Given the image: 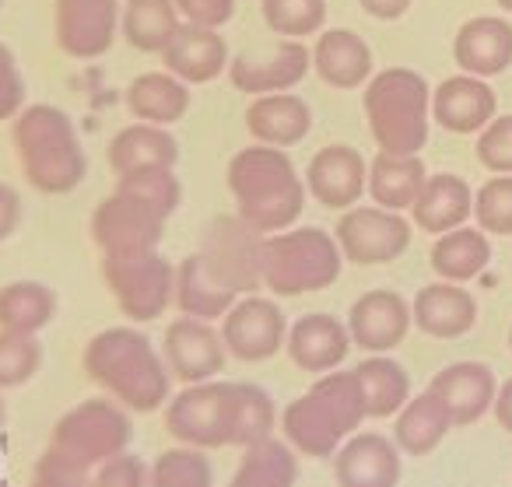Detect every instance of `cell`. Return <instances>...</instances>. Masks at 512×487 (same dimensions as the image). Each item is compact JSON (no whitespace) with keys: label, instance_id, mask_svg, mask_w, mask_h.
Returning a JSON list of instances; mask_svg holds the SVG:
<instances>
[{"label":"cell","instance_id":"cell-34","mask_svg":"<svg viewBox=\"0 0 512 487\" xmlns=\"http://www.w3.org/2000/svg\"><path fill=\"white\" fill-rule=\"evenodd\" d=\"M179 25L183 22H179L176 0H127L120 18L127 43L141 53H165Z\"/></svg>","mask_w":512,"mask_h":487},{"label":"cell","instance_id":"cell-8","mask_svg":"<svg viewBox=\"0 0 512 487\" xmlns=\"http://www.w3.org/2000/svg\"><path fill=\"white\" fill-rule=\"evenodd\" d=\"M130 438H134V424H130L123 403L95 396L60 417L50 445L92 470V466H102L106 459L127 452Z\"/></svg>","mask_w":512,"mask_h":487},{"label":"cell","instance_id":"cell-5","mask_svg":"<svg viewBox=\"0 0 512 487\" xmlns=\"http://www.w3.org/2000/svg\"><path fill=\"white\" fill-rule=\"evenodd\" d=\"M341 246L323 228H285L264 242V284L274 295H309L341 277Z\"/></svg>","mask_w":512,"mask_h":487},{"label":"cell","instance_id":"cell-7","mask_svg":"<svg viewBox=\"0 0 512 487\" xmlns=\"http://www.w3.org/2000/svg\"><path fill=\"white\" fill-rule=\"evenodd\" d=\"M264 242L267 235L256 232L239 214H221L204 228L197 253L221 288L253 295L264 284Z\"/></svg>","mask_w":512,"mask_h":487},{"label":"cell","instance_id":"cell-31","mask_svg":"<svg viewBox=\"0 0 512 487\" xmlns=\"http://www.w3.org/2000/svg\"><path fill=\"white\" fill-rule=\"evenodd\" d=\"M449 428H453L449 414L435 400L432 389H428V393L414 396V400H407L400 407L397 421H393V442L407 456H428V452L439 449V442L446 438Z\"/></svg>","mask_w":512,"mask_h":487},{"label":"cell","instance_id":"cell-1","mask_svg":"<svg viewBox=\"0 0 512 487\" xmlns=\"http://www.w3.org/2000/svg\"><path fill=\"white\" fill-rule=\"evenodd\" d=\"M228 190L235 197V214L264 235L292 228L306 207V183L285 148L271 144L242 148L228 162Z\"/></svg>","mask_w":512,"mask_h":487},{"label":"cell","instance_id":"cell-49","mask_svg":"<svg viewBox=\"0 0 512 487\" xmlns=\"http://www.w3.org/2000/svg\"><path fill=\"white\" fill-rule=\"evenodd\" d=\"M25 102V81L18 71V60L8 46L0 43V120H11L15 113H22Z\"/></svg>","mask_w":512,"mask_h":487},{"label":"cell","instance_id":"cell-56","mask_svg":"<svg viewBox=\"0 0 512 487\" xmlns=\"http://www.w3.org/2000/svg\"><path fill=\"white\" fill-rule=\"evenodd\" d=\"M509 347H512V330H509Z\"/></svg>","mask_w":512,"mask_h":487},{"label":"cell","instance_id":"cell-27","mask_svg":"<svg viewBox=\"0 0 512 487\" xmlns=\"http://www.w3.org/2000/svg\"><path fill=\"white\" fill-rule=\"evenodd\" d=\"M411 214L418 228L446 235V232H453V228L467 225V218L474 214V193H470V186L463 183L460 176L435 172V176L425 179Z\"/></svg>","mask_w":512,"mask_h":487},{"label":"cell","instance_id":"cell-39","mask_svg":"<svg viewBox=\"0 0 512 487\" xmlns=\"http://www.w3.org/2000/svg\"><path fill=\"white\" fill-rule=\"evenodd\" d=\"M309 393H313L316 403L327 410V417L337 424V431H341V435H351V431H355L358 424L369 417L362 382H358L355 368H351V372H341V368H334V372L323 375V379L316 382Z\"/></svg>","mask_w":512,"mask_h":487},{"label":"cell","instance_id":"cell-13","mask_svg":"<svg viewBox=\"0 0 512 487\" xmlns=\"http://www.w3.org/2000/svg\"><path fill=\"white\" fill-rule=\"evenodd\" d=\"M162 354L169 372L176 375L179 382L193 386V382H211L214 375L225 368V340L214 330L207 319H193L183 316L165 330L162 340Z\"/></svg>","mask_w":512,"mask_h":487},{"label":"cell","instance_id":"cell-18","mask_svg":"<svg viewBox=\"0 0 512 487\" xmlns=\"http://www.w3.org/2000/svg\"><path fill=\"white\" fill-rule=\"evenodd\" d=\"M428 389H432L435 400L449 414V424L453 428H467V424L481 421L484 410L495 403L498 382L491 375V368L481 365V361H456V365L442 368Z\"/></svg>","mask_w":512,"mask_h":487},{"label":"cell","instance_id":"cell-20","mask_svg":"<svg viewBox=\"0 0 512 487\" xmlns=\"http://www.w3.org/2000/svg\"><path fill=\"white\" fill-rule=\"evenodd\" d=\"M498 113L495 92L484 85V78L474 74H456L442 81L432 95V116L439 127L453 134H481Z\"/></svg>","mask_w":512,"mask_h":487},{"label":"cell","instance_id":"cell-17","mask_svg":"<svg viewBox=\"0 0 512 487\" xmlns=\"http://www.w3.org/2000/svg\"><path fill=\"white\" fill-rule=\"evenodd\" d=\"M365 186H369L365 158L348 144H330V148L316 151L306 169V190L323 207H334V211L355 207L362 200Z\"/></svg>","mask_w":512,"mask_h":487},{"label":"cell","instance_id":"cell-4","mask_svg":"<svg viewBox=\"0 0 512 487\" xmlns=\"http://www.w3.org/2000/svg\"><path fill=\"white\" fill-rule=\"evenodd\" d=\"M365 113L379 151L390 155H418L428 144L432 123V92L425 78L407 67H390L376 74L365 88Z\"/></svg>","mask_w":512,"mask_h":487},{"label":"cell","instance_id":"cell-24","mask_svg":"<svg viewBox=\"0 0 512 487\" xmlns=\"http://www.w3.org/2000/svg\"><path fill=\"white\" fill-rule=\"evenodd\" d=\"M246 127L260 144L271 148H295L306 141L313 130V113L309 106L292 92L256 95V102L246 109Z\"/></svg>","mask_w":512,"mask_h":487},{"label":"cell","instance_id":"cell-14","mask_svg":"<svg viewBox=\"0 0 512 487\" xmlns=\"http://www.w3.org/2000/svg\"><path fill=\"white\" fill-rule=\"evenodd\" d=\"M116 0H57V43L67 57L95 60L113 46L120 29Z\"/></svg>","mask_w":512,"mask_h":487},{"label":"cell","instance_id":"cell-16","mask_svg":"<svg viewBox=\"0 0 512 487\" xmlns=\"http://www.w3.org/2000/svg\"><path fill=\"white\" fill-rule=\"evenodd\" d=\"M407 330H411V305L397 291H369L351 305L348 333L351 344H358L362 351H393V347L404 344Z\"/></svg>","mask_w":512,"mask_h":487},{"label":"cell","instance_id":"cell-41","mask_svg":"<svg viewBox=\"0 0 512 487\" xmlns=\"http://www.w3.org/2000/svg\"><path fill=\"white\" fill-rule=\"evenodd\" d=\"M148 487H214V466L204 449H193V445L169 449L151 466Z\"/></svg>","mask_w":512,"mask_h":487},{"label":"cell","instance_id":"cell-46","mask_svg":"<svg viewBox=\"0 0 512 487\" xmlns=\"http://www.w3.org/2000/svg\"><path fill=\"white\" fill-rule=\"evenodd\" d=\"M29 487H95V477H88V466H81L78 459L64 456V452L50 445L39 456Z\"/></svg>","mask_w":512,"mask_h":487},{"label":"cell","instance_id":"cell-48","mask_svg":"<svg viewBox=\"0 0 512 487\" xmlns=\"http://www.w3.org/2000/svg\"><path fill=\"white\" fill-rule=\"evenodd\" d=\"M151 470L141 456L134 452H120V456L106 459L95 473V487H148Z\"/></svg>","mask_w":512,"mask_h":487},{"label":"cell","instance_id":"cell-52","mask_svg":"<svg viewBox=\"0 0 512 487\" xmlns=\"http://www.w3.org/2000/svg\"><path fill=\"white\" fill-rule=\"evenodd\" d=\"M365 15L379 18V22H393V18L407 15V8H411V0H362Z\"/></svg>","mask_w":512,"mask_h":487},{"label":"cell","instance_id":"cell-28","mask_svg":"<svg viewBox=\"0 0 512 487\" xmlns=\"http://www.w3.org/2000/svg\"><path fill=\"white\" fill-rule=\"evenodd\" d=\"M179 162V144L169 130L155 123H137L113 137L109 144V165L116 176H127L137 169H172Z\"/></svg>","mask_w":512,"mask_h":487},{"label":"cell","instance_id":"cell-29","mask_svg":"<svg viewBox=\"0 0 512 487\" xmlns=\"http://www.w3.org/2000/svg\"><path fill=\"white\" fill-rule=\"evenodd\" d=\"M425 162L418 155H390L379 151L369 165V193L376 207L386 211H407L425 186Z\"/></svg>","mask_w":512,"mask_h":487},{"label":"cell","instance_id":"cell-30","mask_svg":"<svg viewBox=\"0 0 512 487\" xmlns=\"http://www.w3.org/2000/svg\"><path fill=\"white\" fill-rule=\"evenodd\" d=\"M127 109L141 123L165 127V123H176L186 116V109H190V88H186V81H179L169 71L141 74L127 88Z\"/></svg>","mask_w":512,"mask_h":487},{"label":"cell","instance_id":"cell-37","mask_svg":"<svg viewBox=\"0 0 512 487\" xmlns=\"http://www.w3.org/2000/svg\"><path fill=\"white\" fill-rule=\"evenodd\" d=\"M57 316V295L39 281H15L0 288V330L39 333Z\"/></svg>","mask_w":512,"mask_h":487},{"label":"cell","instance_id":"cell-50","mask_svg":"<svg viewBox=\"0 0 512 487\" xmlns=\"http://www.w3.org/2000/svg\"><path fill=\"white\" fill-rule=\"evenodd\" d=\"M176 8H179V18H186L190 25L221 29V25L232 22L235 0H176Z\"/></svg>","mask_w":512,"mask_h":487},{"label":"cell","instance_id":"cell-9","mask_svg":"<svg viewBox=\"0 0 512 487\" xmlns=\"http://www.w3.org/2000/svg\"><path fill=\"white\" fill-rule=\"evenodd\" d=\"M102 277H106L120 312L134 323L158 319L176 298V270L155 249L134 256H106Z\"/></svg>","mask_w":512,"mask_h":487},{"label":"cell","instance_id":"cell-25","mask_svg":"<svg viewBox=\"0 0 512 487\" xmlns=\"http://www.w3.org/2000/svg\"><path fill=\"white\" fill-rule=\"evenodd\" d=\"M453 57L463 74L495 78L512 64V25L505 18H474L456 32Z\"/></svg>","mask_w":512,"mask_h":487},{"label":"cell","instance_id":"cell-12","mask_svg":"<svg viewBox=\"0 0 512 487\" xmlns=\"http://www.w3.org/2000/svg\"><path fill=\"white\" fill-rule=\"evenodd\" d=\"M221 340H225L228 354L239 361L274 358L288 340L285 312H281L278 302H271V298H260V295L242 298V302H235L232 309L225 312Z\"/></svg>","mask_w":512,"mask_h":487},{"label":"cell","instance_id":"cell-33","mask_svg":"<svg viewBox=\"0 0 512 487\" xmlns=\"http://www.w3.org/2000/svg\"><path fill=\"white\" fill-rule=\"evenodd\" d=\"M235 291L221 288L211 274H207L204 260L200 253L186 256L183 263L176 267V305L183 316H193V319H218L225 316L228 309L235 305Z\"/></svg>","mask_w":512,"mask_h":487},{"label":"cell","instance_id":"cell-36","mask_svg":"<svg viewBox=\"0 0 512 487\" xmlns=\"http://www.w3.org/2000/svg\"><path fill=\"white\" fill-rule=\"evenodd\" d=\"M488 260H491V246H488V239H484V232L481 228H467V225L439 235V242H435V249H432L435 274L453 284L477 277L488 267Z\"/></svg>","mask_w":512,"mask_h":487},{"label":"cell","instance_id":"cell-47","mask_svg":"<svg viewBox=\"0 0 512 487\" xmlns=\"http://www.w3.org/2000/svg\"><path fill=\"white\" fill-rule=\"evenodd\" d=\"M474 151L484 169H491L495 176H512V116H495L481 130V141Z\"/></svg>","mask_w":512,"mask_h":487},{"label":"cell","instance_id":"cell-44","mask_svg":"<svg viewBox=\"0 0 512 487\" xmlns=\"http://www.w3.org/2000/svg\"><path fill=\"white\" fill-rule=\"evenodd\" d=\"M116 190L144 200V204H151L155 211H162L165 218H169L179 207V200H183V186H179L172 169H137V172H127V176H116Z\"/></svg>","mask_w":512,"mask_h":487},{"label":"cell","instance_id":"cell-42","mask_svg":"<svg viewBox=\"0 0 512 487\" xmlns=\"http://www.w3.org/2000/svg\"><path fill=\"white\" fill-rule=\"evenodd\" d=\"M264 22L281 39H306L327 22V0H264Z\"/></svg>","mask_w":512,"mask_h":487},{"label":"cell","instance_id":"cell-40","mask_svg":"<svg viewBox=\"0 0 512 487\" xmlns=\"http://www.w3.org/2000/svg\"><path fill=\"white\" fill-rule=\"evenodd\" d=\"M278 424V410L264 386L256 382H239V410H235V445L249 449V445L264 442L274 435Z\"/></svg>","mask_w":512,"mask_h":487},{"label":"cell","instance_id":"cell-11","mask_svg":"<svg viewBox=\"0 0 512 487\" xmlns=\"http://www.w3.org/2000/svg\"><path fill=\"white\" fill-rule=\"evenodd\" d=\"M337 246L344 260L376 267V263H393L407 246H411V225L400 218V211L386 207H351L337 225Z\"/></svg>","mask_w":512,"mask_h":487},{"label":"cell","instance_id":"cell-54","mask_svg":"<svg viewBox=\"0 0 512 487\" xmlns=\"http://www.w3.org/2000/svg\"><path fill=\"white\" fill-rule=\"evenodd\" d=\"M498 4H502L505 11H512V0H498Z\"/></svg>","mask_w":512,"mask_h":487},{"label":"cell","instance_id":"cell-45","mask_svg":"<svg viewBox=\"0 0 512 487\" xmlns=\"http://www.w3.org/2000/svg\"><path fill=\"white\" fill-rule=\"evenodd\" d=\"M474 221L481 232L512 235V176H495L474 193Z\"/></svg>","mask_w":512,"mask_h":487},{"label":"cell","instance_id":"cell-21","mask_svg":"<svg viewBox=\"0 0 512 487\" xmlns=\"http://www.w3.org/2000/svg\"><path fill=\"white\" fill-rule=\"evenodd\" d=\"M411 319L425 337L456 340L474 330L477 302L463 284L435 281L418 291V298H414V305H411Z\"/></svg>","mask_w":512,"mask_h":487},{"label":"cell","instance_id":"cell-35","mask_svg":"<svg viewBox=\"0 0 512 487\" xmlns=\"http://www.w3.org/2000/svg\"><path fill=\"white\" fill-rule=\"evenodd\" d=\"M295 480H299V459L292 445L271 435L242 452V463L228 487H295Z\"/></svg>","mask_w":512,"mask_h":487},{"label":"cell","instance_id":"cell-38","mask_svg":"<svg viewBox=\"0 0 512 487\" xmlns=\"http://www.w3.org/2000/svg\"><path fill=\"white\" fill-rule=\"evenodd\" d=\"M355 375L362 382L369 417H393L411 400V375L393 358H365L355 365Z\"/></svg>","mask_w":512,"mask_h":487},{"label":"cell","instance_id":"cell-19","mask_svg":"<svg viewBox=\"0 0 512 487\" xmlns=\"http://www.w3.org/2000/svg\"><path fill=\"white\" fill-rule=\"evenodd\" d=\"M337 487H397L400 484V449L386 435H355L334 456Z\"/></svg>","mask_w":512,"mask_h":487},{"label":"cell","instance_id":"cell-57","mask_svg":"<svg viewBox=\"0 0 512 487\" xmlns=\"http://www.w3.org/2000/svg\"><path fill=\"white\" fill-rule=\"evenodd\" d=\"M0 4H4V0H0Z\"/></svg>","mask_w":512,"mask_h":487},{"label":"cell","instance_id":"cell-10","mask_svg":"<svg viewBox=\"0 0 512 487\" xmlns=\"http://www.w3.org/2000/svg\"><path fill=\"white\" fill-rule=\"evenodd\" d=\"M165 235V214L144 200L116 190L92 214V239L106 256H134L158 249Z\"/></svg>","mask_w":512,"mask_h":487},{"label":"cell","instance_id":"cell-22","mask_svg":"<svg viewBox=\"0 0 512 487\" xmlns=\"http://www.w3.org/2000/svg\"><path fill=\"white\" fill-rule=\"evenodd\" d=\"M351 333L330 312H309L288 330V354L302 372L327 375L348 358Z\"/></svg>","mask_w":512,"mask_h":487},{"label":"cell","instance_id":"cell-26","mask_svg":"<svg viewBox=\"0 0 512 487\" xmlns=\"http://www.w3.org/2000/svg\"><path fill=\"white\" fill-rule=\"evenodd\" d=\"M313 67L330 88H358L372 74V50L358 32L327 29L320 32L313 50Z\"/></svg>","mask_w":512,"mask_h":487},{"label":"cell","instance_id":"cell-3","mask_svg":"<svg viewBox=\"0 0 512 487\" xmlns=\"http://www.w3.org/2000/svg\"><path fill=\"white\" fill-rule=\"evenodd\" d=\"M15 148L22 158L25 179L39 193H71L85 179L88 158L78 141L71 116L57 106H29L18 113Z\"/></svg>","mask_w":512,"mask_h":487},{"label":"cell","instance_id":"cell-32","mask_svg":"<svg viewBox=\"0 0 512 487\" xmlns=\"http://www.w3.org/2000/svg\"><path fill=\"white\" fill-rule=\"evenodd\" d=\"M281 428H285V438L292 449L306 452V456H316V459L334 456L344 438L341 431H337V424L327 417V410L316 403L313 393L288 403L285 417H281Z\"/></svg>","mask_w":512,"mask_h":487},{"label":"cell","instance_id":"cell-6","mask_svg":"<svg viewBox=\"0 0 512 487\" xmlns=\"http://www.w3.org/2000/svg\"><path fill=\"white\" fill-rule=\"evenodd\" d=\"M239 382H193L165 407V428L176 442L193 449L235 445Z\"/></svg>","mask_w":512,"mask_h":487},{"label":"cell","instance_id":"cell-43","mask_svg":"<svg viewBox=\"0 0 512 487\" xmlns=\"http://www.w3.org/2000/svg\"><path fill=\"white\" fill-rule=\"evenodd\" d=\"M43 368V344L36 333L0 330V389H18Z\"/></svg>","mask_w":512,"mask_h":487},{"label":"cell","instance_id":"cell-53","mask_svg":"<svg viewBox=\"0 0 512 487\" xmlns=\"http://www.w3.org/2000/svg\"><path fill=\"white\" fill-rule=\"evenodd\" d=\"M495 417L505 431H512V379L495 393Z\"/></svg>","mask_w":512,"mask_h":487},{"label":"cell","instance_id":"cell-51","mask_svg":"<svg viewBox=\"0 0 512 487\" xmlns=\"http://www.w3.org/2000/svg\"><path fill=\"white\" fill-rule=\"evenodd\" d=\"M22 225V197L8 183H0V242L11 239Z\"/></svg>","mask_w":512,"mask_h":487},{"label":"cell","instance_id":"cell-23","mask_svg":"<svg viewBox=\"0 0 512 487\" xmlns=\"http://www.w3.org/2000/svg\"><path fill=\"white\" fill-rule=\"evenodd\" d=\"M162 64L169 74H176L186 85H204L214 81L228 64V43L218 29H200V25L183 22L172 43L165 46Z\"/></svg>","mask_w":512,"mask_h":487},{"label":"cell","instance_id":"cell-55","mask_svg":"<svg viewBox=\"0 0 512 487\" xmlns=\"http://www.w3.org/2000/svg\"><path fill=\"white\" fill-rule=\"evenodd\" d=\"M0 424H4V400H0Z\"/></svg>","mask_w":512,"mask_h":487},{"label":"cell","instance_id":"cell-15","mask_svg":"<svg viewBox=\"0 0 512 487\" xmlns=\"http://www.w3.org/2000/svg\"><path fill=\"white\" fill-rule=\"evenodd\" d=\"M313 64V53L302 43L288 39V43L274 46L264 57H253V53H242L228 67V78L239 92L246 95H274V92H292L302 78L309 74Z\"/></svg>","mask_w":512,"mask_h":487},{"label":"cell","instance_id":"cell-2","mask_svg":"<svg viewBox=\"0 0 512 487\" xmlns=\"http://www.w3.org/2000/svg\"><path fill=\"white\" fill-rule=\"evenodd\" d=\"M85 372L127 410L148 414L169 400V365L158 358V351L144 333L127 330V326H113V330H102L99 337L88 340Z\"/></svg>","mask_w":512,"mask_h":487}]
</instances>
